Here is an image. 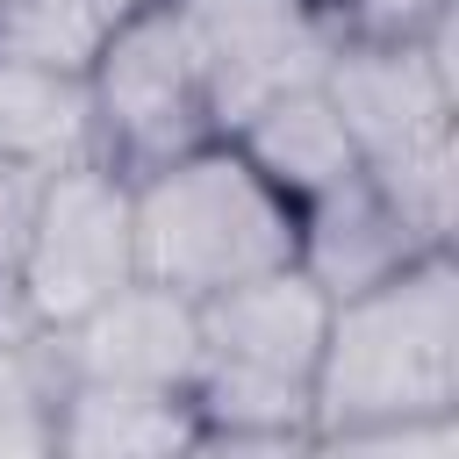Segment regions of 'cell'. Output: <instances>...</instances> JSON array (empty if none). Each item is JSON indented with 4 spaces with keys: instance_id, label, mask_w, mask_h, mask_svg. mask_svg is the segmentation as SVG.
Segmentation results:
<instances>
[{
    "instance_id": "9a60e30c",
    "label": "cell",
    "mask_w": 459,
    "mask_h": 459,
    "mask_svg": "<svg viewBox=\"0 0 459 459\" xmlns=\"http://www.w3.org/2000/svg\"><path fill=\"white\" fill-rule=\"evenodd\" d=\"M43 179L50 172L0 158V301H14V273H22V244H29V222H36Z\"/></svg>"
},
{
    "instance_id": "2e32d148",
    "label": "cell",
    "mask_w": 459,
    "mask_h": 459,
    "mask_svg": "<svg viewBox=\"0 0 459 459\" xmlns=\"http://www.w3.org/2000/svg\"><path fill=\"white\" fill-rule=\"evenodd\" d=\"M452 0H337V22L351 36H416L423 22H437Z\"/></svg>"
},
{
    "instance_id": "7a4b0ae2",
    "label": "cell",
    "mask_w": 459,
    "mask_h": 459,
    "mask_svg": "<svg viewBox=\"0 0 459 459\" xmlns=\"http://www.w3.org/2000/svg\"><path fill=\"white\" fill-rule=\"evenodd\" d=\"M323 93L337 100L366 179L430 237L452 244L459 215V79H452V7L416 36H351L323 65Z\"/></svg>"
},
{
    "instance_id": "8992f818",
    "label": "cell",
    "mask_w": 459,
    "mask_h": 459,
    "mask_svg": "<svg viewBox=\"0 0 459 459\" xmlns=\"http://www.w3.org/2000/svg\"><path fill=\"white\" fill-rule=\"evenodd\" d=\"M186 22L222 129L251 115L265 93L323 79L330 50L344 43V22L316 0H186Z\"/></svg>"
},
{
    "instance_id": "5b68a950",
    "label": "cell",
    "mask_w": 459,
    "mask_h": 459,
    "mask_svg": "<svg viewBox=\"0 0 459 459\" xmlns=\"http://www.w3.org/2000/svg\"><path fill=\"white\" fill-rule=\"evenodd\" d=\"M136 280V208H129V172L108 158L65 165L43 179L22 273H14V308L36 330H57L108 301L115 287Z\"/></svg>"
},
{
    "instance_id": "7c38bea8",
    "label": "cell",
    "mask_w": 459,
    "mask_h": 459,
    "mask_svg": "<svg viewBox=\"0 0 459 459\" xmlns=\"http://www.w3.org/2000/svg\"><path fill=\"white\" fill-rule=\"evenodd\" d=\"M0 158L36 165V172H65V165L100 158V122H93L86 72L0 50Z\"/></svg>"
},
{
    "instance_id": "ba28073f",
    "label": "cell",
    "mask_w": 459,
    "mask_h": 459,
    "mask_svg": "<svg viewBox=\"0 0 459 459\" xmlns=\"http://www.w3.org/2000/svg\"><path fill=\"white\" fill-rule=\"evenodd\" d=\"M201 308V359L208 366H244V373H280L316 387V351L330 330V294L287 258L251 280H230L194 301Z\"/></svg>"
},
{
    "instance_id": "4fadbf2b",
    "label": "cell",
    "mask_w": 459,
    "mask_h": 459,
    "mask_svg": "<svg viewBox=\"0 0 459 459\" xmlns=\"http://www.w3.org/2000/svg\"><path fill=\"white\" fill-rule=\"evenodd\" d=\"M136 7L143 0H0V50L86 72L93 50L108 43V29L122 14H136Z\"/></svg>"
},
{
    "instance_id": "d6986e66",
    "label": "cell",
    "mask_w": 459,
    "mask_h": 459,
    "mask_svg": "<svg viewBox=\"0 0 459 459\" xmlns=\"http://www.w3.org/2000/svg\"><path fill=\"white\" fill-rule=\"evenodd\" d=\"M179 7H186V0H179Z\"/></svg>"
},
{
    "instance_id": "30bf717a",
    "label": "cell",
    "mask_w": 459,
    "mask_h": 459,
    "mask_svg": "<svg viewBox=\"0 0 459 459\" xmlns=\"http://www.w3.org/2000/svg\"><path fill=\"white\" fill-rule=\"evenodd\" d=\"M222 136H230L294 208H301L308 194H323V186H337V179L359 172L351 129H344V115H337V100L323 93V79L287 86V93H265V100H258L251 115H237Z\"/></svg>"
},
{
    "instance_id": "277c9868",
    "label": "cell",
    "mask_w": 459,
    "mask_h": 459,
    "mask_svg": "<svg viewBox=\"0 0 459 459\" xmlns=\"http://www.w3.org/2000/svg\"><path fill=\"white\" fill-rule=\"evenodd\" d=\"M93 86V122H100V158L122 172H151L208 136H222L201 43L179 0H143L108 29V43L86 65Z\"/></svg>"
},
{
    "instance_id": "52a82bcc",
    "label": "cell",
    "mask_w": 459,
    "mask_h": 459,
    "mask_svg": "<svg viewBox=\"0 0 459 459\" xmlns=\"http://www.w3.org/2000/svg\"><path fill=\"white\" fill-rule=\"evenodd\" d=\"M57 380H108V387H165L186 394L201 373V308L158 280H129L86 316L43 330Z\"/></svg>"
},
{
    "instance_id": "6da1fadb",
    "label": "cell",
    "mask_w": 459,
    "mask_h": 459,
    "mask_svg": "<svg viewBox=\"0 0 459 459\" xmlns=\"http://www.w3.org/2000/svg\"><path fill=\"white\" fill-rule=\"evenodd\" d=\"M402 416H459L452 244L409 258L380 287L330 301V330L316 351V445L366 423H402Z\"/></svg>"
},
{
    "instance_id": "3957f363",
    "label": "cell",
    "mask_w": 459,
    "mask_h": 459,
    "mask_svg": "<svg viewBox=\"0 0 459 459\" xmlns=\"http://www.w3.org/2000/svg\"><path fill=\"white\" fill-rule=\"evenodd\" d=\"M129 208L136 273L186 301L294 258V201L230 136H208L151 172H129Z\"/></svg>"
},
{
    "instance_id": "9c48e42d",
    "label": "cell",
    "mask_w": 459,
    "mask_h": 459,
    "mask_svg": "<svg viewBox=\"0 0 459 459\" xmlns=\"http://www.w3.org/2000/svg\"><path fill=\"white\" fill-rule=\"evenodd\" d=\"M423 251H437V244L366 179V165L294 208V265H301L330 301H344V294H359V287H380L387 273H402V265L423 258Z\"/></svg>"
},
{
    "instance_id": "8fae6325",
    "label": "cell",
    "mask_w": 459,
    "mask_h": 459,
    "mask_svg": "<svg viewBox=\"0 0 459 459\" xmlns=\"http://www.w3.org/2000/svg\"><path fill=\"white\" fill-rule=\"evenodd\" d=\"M194 445H201V423L186 394L108 387V380H57L50 394V452L129 459V452H194Z\"/></svg>"
},
{
    "instance_id": "ac0fdd59",
    "label": "cell",
    "mask_w": 459,
    "mask_h": 459,
    "mask_svg": "<svg viewBox=\"0 0 459 459\" xmlns=\"http://www.w3.org/2000/svg\"><path fill=\"white\" fill-rule=\"evenodd\" d=\"M7 308H14V301H0V316H7Z\"/></svg>"
},
{
    "instance_id": "5bb4252c",
    "label": "cell",
    "mask_w": 459,
    "mask_h": 459,
    "mask_svg": "<svg viewBox=\"0 0 459 459\" xmlns=\"http://www.w3.org/2000/svg\"><path fill=\"white\" fill-rule=\"evenodd\" d=\"M323 452H402V459H452L459 452V416H402V423H366L330 437Z\"/></svg>"
},
{
    "instance_id": "e0dca14e",
    "label": "cell",
    "mask_w": 459,
    "mask_h": 459,
    "mask_svg": "<svg viewBox=\"0 0 459 459\" xmlns=\"http://www.w3.org/2000/svg\"><path fill=\"white\" fill-rule=\"evenodd\" d=\"M316 7H330V14H337V0H316Z\"/></svg>"
}]
</instances>
